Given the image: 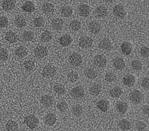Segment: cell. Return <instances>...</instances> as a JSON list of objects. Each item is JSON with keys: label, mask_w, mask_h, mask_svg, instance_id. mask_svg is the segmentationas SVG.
Segmentation results:
<instances>
[{"label": "cell", "mask_w": 149, "mask_h": 131, "mask_svg": "<svg viewBox=\"0 0 149 131\" xmlns=\"http://www.w3.org/2000/svg\"><path fill=\"white\" fill-rule=\"evenodd\" d=\"M24 122L26 125L31 129H34L36 128L39 124V120L34 115L30 114L25 117L24 119Z\"/></svg>", "instance_id": "cell-1"}, {"label": "cell", "mask_w": 149, "mask_h": 131, "mask_svg": "<svg viewBox=\"0 0 149 131\" xmlns=\"http://www.w3.org/2000/svg\"><path fill=\"white\" fill-rule=\"evenodd\" d=\"M129 99L134 104H139L143 99V94L141 91L136 89L130 93Z\"/></svg>", "instance_id": "cell-2"}, {"label": "cell", "mask_w": 149, "mask_h": 131, "mask_svg": "<svg viewBox=\"0 0 149 131\" xmlns=\"http://www.w3.org/2000/svg\"><path fill=\"white\" fill-rule=\"evenodd\" d=\"M56 74V69L55 67L51 64L45 66L42 71V75L44 78H51L54 77Z\"/></svg>", "instance_id": "cell-3"}, {"label": "cell", "mask_w": 149, "mask_h": 131, "mask_svg": "<svg viewBox=\"0 0 149 131\" xmlns=\"http://www.w3.org/2000/svg\"><path fill=\"white\" fill-rule=\"evenodd\" d=\"M68 60L69 63L72 66L74 67H78L81 64L83 61V58L79 53H73L69 56Z\"/></svg>", "instance_id": "cell-4"}, {"label": "cell", "mask_w": 149, "mask_h": 131, "mask_svg": "<svg viewBox=\"0 0 149 131\" xmlns=\"http://www.w3.org/2000/svg\"><path fill=\"white\" fill-rule=\"evenodd\" d=\"M112 12L113 15L119 19H123L126 16V11L125 8L120 5L115 6L113 8Z\"/></svg>", "instance_id": "cell-5"}, {"label": "cell", "mask_w": 149, "mask_h": 131, "mask_svg": "<svg viewBox=\"0 0 149 131\" xmlns=\"http://www.w3.org/2000/svg\"><path fill=\"white\" fill-rule=\"evenodd\" d=\"M93 43V39L87 36H83L79 40V45L83 49H88L90 48Z\"/></svg>", "instance_id": "cell-6"}, {"label": "cell", "mask_w": 149, "mask_h": 131, "mask_svg": "<svg viewBox=\"0 0 149 131\" xmlns=\"http://www.w3.org/2000/svg\"><path fill=\"white\" fill-rule=\"evenodd\" d=\"M84 90L81 86H77L74 87L70 91V96L73 98L80 99L84 96Z\"/></svg>", "instance_id": "cell-7"}, {"label": "cell", "mask_w": 149, "mask_h": 131, "mask_svg": "<svg viewBox=\"0 0 149 131\" xmlns=\"http://www.w3.org/2000/svg\"><path fill=\"white\" fill-rule=\"evenodd\" d=\"M94 65L98 67H104L106 66L107 60L106 57L102 54H97L93 59Z\"/></svg>", "instance_id": "cell-8"}, {"label": "cell", "mask_w": 149, "mask_h": 131, "mask_svg": "<svg viewBox=\"0 0 149 131\" xmlns=\"http://www.w3.org/2000/svg\"><path fill=\"white\" fill-rule=\"evenodd\" d=\"M35 56L39 59H42L45 57L48 54V50L45 46L40 45L37 46L34 50Z\"/></svg>", "instance_id": "cell-9"}, {"label": "cell", "mask_w": 149, "mask_h": 131, "mask_svg": "<svg viewBox=\"0 0 149 131\" xmlns=\"http://www.w3.org/2000/svg\"><path fill=\"white\" fill-rule=\"evenodd\" d=\"M78 12L80 16L86 17H88L91 13L90 7L86 3H81L79 6Z\"/></svg>", "instance_id": "cell-10"}, {"label": "cell", "mask_w": 149, "mask_h": 131, "mask_svg": "<svg viewBox=\"0 0 149 131\" xmlns=\"http://www.w3.org/2000/svg\"><path fill=\"white\" fill-rule=\"evenodd\" d=\"M98 46L100 49L106 51H110L112 48V43L108 38H104L100 41Z\"/></svg>", "instance_id": "cell-11"}, {"label": "cell", "mask_w": 149, "mask_h": 131, "mask_svg": "<svg viewBox=\"0 0 149 131\" xmlns=\"http://www.w3.org/2000/svg\"><path fill=\"white\" fill-rule=\"evenodd\" d=\"M88 30L91 33L97 34L101 30V26L97 21H91L88 24Z\"/></svg>", "instance_id": "cell-12"}, {"label": "cell", "mask_w": 149, "mask_h": 131, "mask_svg": "<svg viewBox=\"0 0 149 131\" xmlns=\"http://www.w3.org/2000/svg\"><path fill=\"white\" fill-rule=\"evenodd\" d=\"M72 37L69 34H64L59 38V44L63 47L69 46L72 43Z\"/></svg>", "instance_id": "cell-13"}, {"label": "cell", "mask_w": 149, "mask_h": 131, "mask_svg": "<svg viewBox=\"0 0 149 131\" xmlns=\"http://www.w3.org/2000/svg\"><path fill=\"white\" fill-rule=\"evenodd\" d=\"M135 77L131 74H127L126 75H125L123 78V83L126 86H132L135 83Z\"/></svg>", "instance_id": "cell-14"}, {"label": "cell", "mask_w": 149, "mask_h": 131, "mask_svg": "<svg viewBox=\"0 0 149 131\" xmlns=\"http://www.w3.org/2000/svg\"><path fill=\"white\" fill-rule=\"evenodd\" d=\"M120 49L124 55H129L132 52V45L130 42L124 41L120 45Z\"/></svg>", "instance_id": "cell-15"}, {"label": "cell", "mask_w": 149, "mask_h": 131, "mask_svg": "<svg viewBox=\"0 0 149 131\" xmlns=\"http://www.w3.org/2000/svg\"><path fill=\"white\" fill-rule=\"evenodd\" d=\"M96 105H97V107H98V108L100 111H101L104 112H107L108 110L109 107V102H108V101H107L105 99H101V100H98L97 102Z\"/></svg>", "instance_id": "cell-16"}, {"label": "cell", "mask_w": 149, "mask_h": 131, "mask_svg": "<svg viewBox=\"0 0 149 131\" xmlns=\"http://www.w3.org/2000/svg\"><path fill=\"white\" fill-rule=\"evenodd\" d=\"M2 8L6 12L10 11L15 8L14 0H4L2 3Z\"/></svg>", "instance_id": "cell-17"}, {"label": "cell", "mask_w": 149, "mask_h": 131, "mask_svg": "<svg viewBox=\"0 0 149 131\" xmlns=\"http://www.w3.org/2000/svg\"><path fill=\"white\" fill-rule=\"evenodd\" d=\"M5 39L10 43H15L18 40V37L15 32L12 31H9L5 33Z\"/></svg>", "instance_id": "cell-18"}, {"label": "cell", "mask_w": 149, "mask_h": 131, "mask_svg": "<svg viewBox=\"0 0 149 131\" xmlns=\"http://www.w3.org/2000/svg\"><path fill=\"white\" fill-rule=\"evenodd\" d=\"M41 9L45 14H50L54 12L55 7L52 3L49 2H45L42 5Z\"/></svg>", "instance_id": "cell-19"}, {"label": "cell", "mask_w": 149, "mask_h": 131, "mask_svg": "<svg viewBox=\"0 0 149 131\" xmlns=\"http://www.w3.org/2000/svg\"><path fill=\"white\" fill-rule=\"evenodd\" d=\"M22 8L23 10L26 12L31 13L35 10L36 7L34 3L32 1H27L22 5Z\"/></svg>", "instance_id": "cell-20"}, {"label": "cell", "mask_w": 149, "mask_h": 131, "mask_svg": "<svg viewBox=\"0 0 149 131\" xmlns=\"http://www.w3.org/2000/svg\"><path fill=\"white\" fill-rule=\"evenodd\" d=\"M41 103L45 107H49L53 104L52 97L48 94H44L40 99Z\"/></svg>", "instance_id": "cell-21"}, {"label": "cell", "mask_w": 149, "mask_h": 131, "mask_svg": "<svg viewBox=\"0 0 149 131\" xmlns=\"http://www.w3.org/2000/svg\"><path fill=\"white\" fill-rule=\"evenodd\" d=\"M51 25L53 29L58 31L62 28L63 26V21L62 19L55 18L51 21Z\"/></svg>", "instance_id": "cell-22"}, {"label": "cell", "mask_w": 149, "mask_h": 131, "mask_svg": "<svg viewBox=\"0 0 149 131\" xmlns=\"http://www.w3.org/2000/svg\"><path fill=\"white\" fill-rule=\"evenodd\" d=\"M113 65L118 70H122L125 67L124 60L121 57H116L113 60Z\"/></svg>", "instance_id": "cell-23"}, {"label": "cell", "mask_w": 149, "mask_h": 131, "mask_svg": "<svg viewBox=\"0 0 149 131\" xmlns=\"http://www.w3.org/2000/svg\"><path fill=\"white\" fill-rule=\"evenodd\" d=\"M95 13L97 17L100 18H104L108 14V9L105 6L101 5L95 9Z\"/></svg>", "instance_id": "cell-24"}, {"label": "cell", "mask_w": 149, "mask_h": 131, "mask_svg": "<svg viewBox=\"0 0 149 131\" xmlns=\"http://www.w3.org/2000/svg\"><path fill=\"white\" fill-rule=\"evenodd\" d=\"M14 24L17 28H22L26 24V21L25 19L22 16H17L14 19Z\"/></svg>", "instance_id": "cell-25"}, {"label": "cell", "mask_w": 149, "mask_h": 131, "mask_svg": "<svg viewBox=\"0 0 149 131\" xmlns=\"http://www.w3.org/2000/svg\"><path fill=\"white\" fill-rule=\"evenodd\" d=\"M15 54L19 58H23L27 55V50L24 46H19L15 49Z\"/></svg>", "instance_id": "cell-26"}, {"label": "cell", "mask_w": 149, "mask_h": 131, "mask_svg": "<svg viewBox=\"0 0 149 131\" xmlns=\"http://www.w3.org/2000/svg\"><path fill=\"white\" fill-rule=\"evenodd\" d=\"M84 75L90 79H93L97 77V72L92 68H86L84 71Z\"/></svg>", "instance_id": "cell-27"}, {"label": "cell", "mask_w": 149, "mask_h": 131, "mask_svg": "<svg viewBox=\"0 0 149 131\" xmlns=\"http://www.w3.org/2000/svg\"><path fill=\"white\" fill-rule=\"evenodd\" d=\"M56 121V117L54 113L48 114L45 118V123L48 126H52Z\"/></svg>", "instance_id": "cell-28"}, {"label": "cell", "mask_w": 149, "mask_h": 131, "mask_svg": "<svg viewBox=\"0 0 149 131\" xmlns=\"http://www.w3.org/2000/svg\"><path fill=\"white\" fill-rule=\"evenodd\" d=\"M101 91V86L99 83H94L89 88V92L93 96L98 95Z\"/></svg>", "instance_id": "cell-29"}, {"label": "cell", "mask_w": 149, "mask_h": 131, "mask_svg": "<svg viewBox=\"0 0 149 131\" xmlns=\"http://www.w3.org/2000/svg\"><path fill=\"white\" fill-rule=\"evenodd\" d=\"M122 93L123 91L119 86H115L109 90V94L113 98H118L122 95Z\"/></svg>", "instance_id": "cell-30"}, {"label": "cell", "mask_w": 149, "mask_h": 131, "mask_svg": "<svg viewBox=\"0 0 149 131\" xmlns=\"http://www.w3.org/2000/svg\"><path fill=\"white\" fill-rule=\"evenodd\" d=\"M5 126L8 131H16L18 128V124L15 121L10 119L6 122Z\"/></svg>", "instance_id": "cell-31"}, {"label": "cell", "mask_w": 149, "mask_h": 131, "mask_svg": "<svg viewBox=\"0 0 149 131\" xmlns=\"http://www.w3.org/2000/svg\"><path fill=\"white\" fill-rule=\"evenodd\" d=\"M119 126L123 130H127L131 128V123L126 119H122L119 122Z\"/></svg>", "instance_id": "cell-32"}, {"label": "cell", "mask_w": 149, "mask_h": 131, "mask_svg": "<svg viewBox=\"0 0 149 131\" xmlns=\"http://www.w3.org/2000/svg\"><path fill=\"white\" fill-rule=\"evenodd\" d=\"M60 11L61 14L66 17H70L73 13L72 9L69 6H63L62 7H61Z\"/></svg>", "instance_id": "cell-33"}, {"label": "cell", "mask_w": 149, "mask_h": 131, "mask_svg": "<svg viewBox=\"0 0 149 131\" xmlns=\"http://www.w3.org/2000/svg\"><path fill=\"white\" fill-rule=\"evenodd\" d=\"M116 108L120 113L125 114L127 111L128 105L125 101H120L116 104Z\"/></svg>", "instance_id": "cell-34"}, {"label": "cell", "mask_w": 149, "mask_h": 131, "mask_svg": "<svg viewBox=\"0 0 149 131\" xmlns=\"http://www.w3.org/2000/svg\"><path fill=\"white\" fill-rule=\"evenodd\" d=\"M81 27V24L80 21L77 20H72L69 24V28L72 31H79Z\"/></svg>", "instance_id": "cell-35"}, {"label": "cell", "mask_w": 149, "mask_h": 131, "mask_svg": "<svg viewBox=\"0 0 149 131\" xmlns=\"http://www.w3.org/2000/svg\"><path fill=\"white\" fill-rule=\"evenodd\" d=\"M34 35L31 31H25L22 35V38L24 41L30 42L33 40Z\"/></svg>", "instance_id": "cell-36"}, {"label": "cell", "mask_w": 149, "mask_h": 131, "mask_svg": "<svg viewBox=\"0 0 149 131\" xmlns=\"http://www.w3.org/2000/svg\"><path fill=\"white\" fill-rule=\"evenodd\" d=\"M41 40L43 42H49L52 38V36L51 33L49 31H44L41 34Z\"/></svg>", "instance_id": "cell-37"}, {"label": "cell", "mask_w": 149, "mask_h": 131, "mask_svg": "<svg viewBox=\"0 0 149 131\" xmlns=\"http://www.w3.org/2000/svg\"><path fill=\"white\" fill-rule=\"evenodd\" d=\"M53 89H54V90L55 91V92L59 95L64 94L65 93V91H66L64 86L61 83L55 84L54 86Z\"/></svg>", "instance_id": "cell-38"}, {"label": "cell", "mask_w": 149, "mask_h": 131, "mask_svg": "<svg viewBox=\"0 0 149 131\" xmlns=\"http://www.w3.org/2000/svg\"><path fill=\"white\" fill-rule=\"evenodd\" d=\"M23 66L26 71H31L34 69L35 67V63L33 60H26L24 62Z\"/></svg>", "instance_id": "cell-39"}, {"label": "cell", "mask_w": 149, "mask_h": 131, "mask_svg": "<svg viewBox=\"0 0 149 131\" xmlns=\"http://www.w3.org/2000/svg\"><path fill=\"white\" fill-rule=\"evenodd\" d=\"M83 111V110L82 107L79 104L74 105L72 109V112L73 114L76 117L80 116L82 114Z\"/></svg>", "instance_id": "cell-40"}, {"label": "cell", "mask_w": 149, "mask_h": 131, "mask_svg": "<svg viewBox=\"0 0 149 131\" xmlns=\"http://www.w3.org/2000/svg\"><path fill=\"white\" fill-rule=\"evenodd\" d=\"M67 78L68 81L70 82H74L77 81L79 79V75L75 71H70L67 75Z\"/></svg>", "instance_id": "cell-41"}, {"label": "cell", "mask_w": 149, "mask_h": 131, "mask_svg": "<svg viewBox=\"0 0 149 131\" xmlns=\"http://www.w3.org/2000/svg\"><path fill=\"white\" fill-rule=\"evenodd\" d=\"M132 67L133 70L136 71L141 70L143 68V64L139 60H134L131 63Z\"/></svg>", "instance_id": "cell-42"}, {"label": "cell", "mask_w": 149, "mask_h": 131, "mask_svg": "<svg viewBox=\"0 0 149 131\" xmlns=\"http://www.w3.org/2000/svg\"><path fill=\"white\" fill-rule=\"evenodd\" d=\"M44 24H45V21L44 19L41 16L36 17L33 20V24L36 27H42L44 25Z\"/></svg>", "instance_id": "cell-43"}, {"label": "cell", "mask_w": 149, "mask_h": 131, "mask_svg": "<svg viewBox=\"0 0 149 131\" xmlns=\"http://www.w3.org/2000/svg\"><path fill=\"white\" fill-rule=\"evenodd\" d=\"M68 107V105L67 103L64 101L59 102L56 105V108L60 112L65 111L67 110Z\"/></svg>", "instance_id": "cell-44"}, {"label": "cell", "mask_w": 149, "mask_h": 131, "mask_svg": "<svg viewBox=\"0 0 149 131\" xmlns=\"http://www.w3.org/2000/svg\"><path fill=\"white\" fill-rule=\"evenodd\" d=\"M105 79L106 81L108 82H112L116 79V75L112 72H108L106 73L105 76Z\"/></svg>", "instance_id": "cell-45"}, {"label": "cell", "mask_w": 149, "mask_h": 131, "mask_svg": "<svg viewBox=\"0 0 149 131\" xmlns=\"http://www.w3.org/2000/svg\"><path fill=\"white\" fill-rule=\"evenodd\" d=\"M8 59V51L2 48H0V60L5 61Z\"/></svg>", "instance_id": "cell-46"}, {"label": "cell", "mask_w": 149, "mask_h": 131, "mask_svg": "<svg viewBox=\"0 0 149 131\" xmlns=\"http://www.w3.org/2000/svg\"><path fill=\"white\" fill-rule=\"evenodd\" d=\"M140 54L144 58H147L149 56V48L147 46H142L140 50Z\"/></svg>", "instance_id": "cell-47"}, {"label": "cell", "mask_w": 149, "mask_h": 131, "mask_svg": "<svg viewBox=\"0 0 149 131\" xmlns=\"http://www.w3.org/2000/svg\"><path fill=\"white\" fill-rule=\"evenodd\" d=\"M147 127L146 123L141 121H139L137 122L136 123V128L139 131H143Z\"/></svg>", "instance_id": "cell-48"}, {"label": "cell", "mask_w": 149, "mask_h": 131, "mask_svg": "<svg viewBox=\"0 0 149 131\" xmlns=\"http://www.w3.org/2000/svg\"><path fill=\"white\" fill-rule=\"evenodd\" d=\"M8 25V19L5 16H0V27L3 28Z\"/></svg>", "instance_id": "cell-49"}, {"label": "cell", "mask_w": 149, "mask_h": 131, "mask_svg": "<svg viewBox=\"0 0 149 131\" xmlns=\"http://www.w3.org/2000/svg\"><path fill=\"white\" fill-rule=\"evenodd\" d=\"M141 86L146 89H148L149 88V79L148 77L142 79L141 81Z\"/></svg>", "instance_id": "cell-50"}, {"label": "cell", "mask_w": 149, "mask_h": 131, "mask_svg": "<svg viewBox=\"0 0 149 131\" xmlns=\"http://www.w3.org/2000/svg\"><path fill=\"white\" fill-rule=\"evenodd\" d=\"M148 105H145L142 107V112L143 114L147 115L148 113Z\"/></svg>", "instance_id": "cell-51"}, {"label": "cell", "mask_w": 149, "mask_h": 131, "mask_svg": "<svg viewBox=\"0 0 149 131\" xmlns=\"http://www.w3.org/2000/svg\"><path fill=\"white\" fill-rule=\"evenodd\" d=\"M105 2H109V3H111V2H113L115 0H104Z\"/></svg>", "instance_id": "cell-52"}, {"label": "cell", "mask_w": 149, "mask_h": 131, "mask_svg": "<svg viewBox=\"0 0 149 131\" xmlns=\"http://www.w3.org/2000/svg\"><path fill=\"white\" fill-rule=\"evenodd\" d=\"M44 131H50V130H44Z\"/></svg>", "instance_id": "cell-53"}, {"label": "cell", "mask_w": 149, "mask_h": 131, "mask_svg": "<svg viewBox=\"0 0 149 131\" xmlns=\"http://www.w3.org/2000/svg\"><path fill=\"white\" fill-rule=\"evenodd\" d=\"M72 1H75V0H72Z\"/></svg>", "instance_id": "cell-54"}]
</instances>
